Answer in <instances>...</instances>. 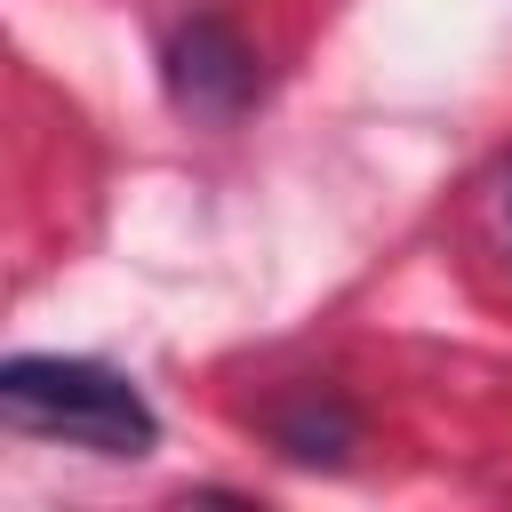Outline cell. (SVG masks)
Here are the masks:
<instances>
[{"label": "cell", "instance_id": "obj_1", "mask_svg": "<svg viewBox=\"0 0 512 512\" xmlns=\"http://www.w3.org/2000/svg\"><path fill=\"white\" fill-rule=\"evenodd\" d=\"M0 408L16 432H40V440H72L88 456H144L160 440V416L152 400L104 368V360H64V352H16L0 368Z\"/></svg>", "mask_w": 512, "mask_h": 512}, {"label": "cell", "instance_id": "obj_2", "mask_svg": "<svg viewBox=\"0 0 512 512\" xmlns=\"http://www.w3.org/2000/svg\"><path fill=\"white\" fill-rule=\"evenodd\" d=\"M160 80H168L176 112H192V120H240L248 96H256V48L224 16H192L160 48Z\"/></svg>", "mask_w": 512, "mask_h": 512}, {"label": "cell", "instance_id": "obj_3", "mask_svg": "<svg viewBox=\"0 0 512 512\" xmlns=\"http://www.w3.org/2000/svg\"><path fill=\"white\" fill-rule=\"evenodd\" d=\"M280 448L296 456V464H336L344 448H352V416H344V400H296L288 416H280Z\"/></svg>", "mask_w": 512, "mask_h": 512}]
</instances>
